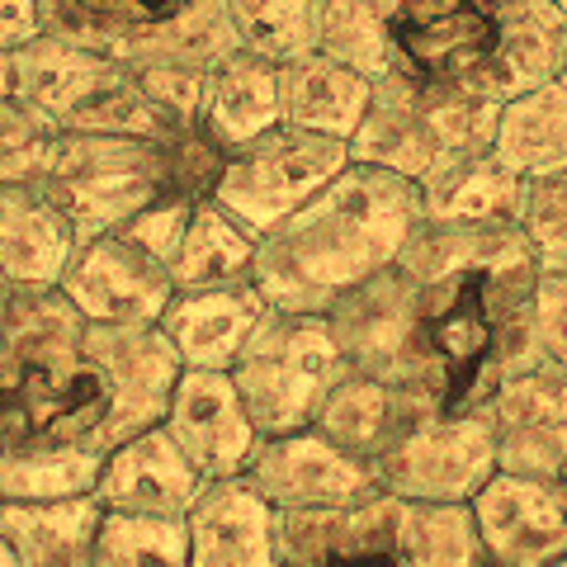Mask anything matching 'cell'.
I'll use <instances>...</instances> for the list:
<instances>
[{
	"label": "cell",
	"instance_id": "cell-1",
	"mask_svg": "<svg viewBox=\"0 0 567 567\" xmlns=\"http://www.w3.org/2000/svg\"><path fill=\"white\" fill-rule=\"evenodd\" d=\"M539 265L516 223L421 218L393 265L327 308L346 364L431 412H483L525 369Z\"/></svg>",
	"mask_w": 567,
	"mask_h": 567
},
{
	"label": "cell",
	"instance_id": "cell-2",
	"mask_svg": "<svg viewBox=\"0 0 567 567\" xmlns=\"http://www.w3.org/2000/svg\"><path fill=\"white\" fill-rule=\"evenodd\" d=\"M421 218V185L383 166L350 162L303 208L256 237L251 279L270 308L327 312L354 284L393 265Z\"/></svg>",
	"mask_w": 567,
	"mask_h": 567
},
{
	"label": "cell",
	"instance_id": "cell-3",
	"mask_svg": "<svg viewBox=\"0 0 567 567\" xmlns=\"http://www.w3.org/2000/svg\"><path fill=\"white\" fill-rule=\"evenodd\" d=\"M114 383L91 322L58 289H14L0 322V450L85 445L104 454Z\"/></svg>",
	"mask_w": 567,
	"mask_h": 567
},
{
	"label": "cell",
	"instance_id": "cell-4",
	"mask_svg": "<svg viewBox=\"0 0 567 567\" xmlns=\"http://www.w3.org/2000/svg\"><path fill=\"white\" fill-rule=\"evenodd\" d=\"M502 100L473 85H431L388 66L374 81L369 114L350 137V162L383 166L412 185L435 181L445 166L492 147Z\"/></svg>",
	"mask_w": 567,
	"mask_h": 567
},
{
	"label": "cell",
	"instance_id": "cell-5",
	"mask_svg": "<svg viewBox=\"0 0 567 567\" xmlns=\"http://www.w3.org/2000/svg\"><path fill=\"white\" fill-rule=\"evenodd\" d=\"M14 100L29 104L52 133H123L166 137L171 123L114 52L39 33L14 52Z\"/></svg>",
	"mask_w": 567,
	"mask_h": 567
},
{
	"label": "cell",
	"instance_id": "cell-6",
	"mask_svg": "<svg viewBox=\"0 0 567 567\" xmlns=\"http://www.w3.org/2000/svg\"><path fill=\"white\" fill-rule=\"evenodd\" d=\"M346 354L336 346L327 312L270 308L237 350L227 379L237 383L251 425L265 435H289L312 425L317 406L346 374Z\"/></svg>",
	"mask_w": 567,
	"mask_h": 567
},
{
	"label": "cell",
	"instance_id": "cell-7",
	"mask_svg": "<svg viewBox=\"0 0 567 567\" xmlns=\"http://www.w3.org/2000/svg\"><path fill=\"white\" fill-rule=\"evenodd\" d=\"M39 185L76 227V241L128 227L166 189L162 137L58 133Z\"/></svg>",
	"mask_w": 567,
	"mask_h": 567
},
{
	"label": "cell",
	"instance_id": "cell-8",
	"mask_svg": "<svg viewBox=\"0 0 567 567\" xmlns=\"http://www.w3.org/2000/svg\"><path fill=\"white\" fill-rule=\"evenodd\" d=\"M346 166H350L346 137L308 133L298 123H275L270 133L227 152L223 175L213 185V199L260 237L275 223L289 218L293 208H303Z\"/></svg>",
	"mask_w": 567,
	"mask_h": 567
},
{
	"label": "cell",
	"instance_id": "cell-9",
	"mask_svg": "<svg viewBox=\"0 0 567 567\" xmlns=\"http://www.w3.org/2000/svg\"><path fill=\"white\" fill-rule=\"evenodd\" d=\"M496 473L487 412H425L374 464V483L398 502H473Z\"/></svg>",
	"mask_w": 567,
	"mask_h": 567
},
{
	"label": "cell",
	"instance_id": "cell-10",
	"mask_svg": "<svg viewBox=\"0 0 567 567\" xmlns=\"http://www.w3.org/2000/svg\"><path fill=\"white\" fill-rule=\"evenodd\" d=\"M58 293L91 327H156L175 298L171 265L147 256L133 237L100 233L76 241Z\"/></svg>",
	"mask_w": 567,
	"mask_h": 567
},
{
	"label": "cell",
	"instance_id": "cell-11",
	"mask_svg": "<svg viewBox=\"0 0 567 567\" xmlns=\"http://www.w3.org/2000/svg\"><path fill=\"white\" fill-rule=\"evenodd\" d=\"M246 487L265 496L279 516H298V511H346L360 502H374L379 483L374 468L360 464L341 445H331L322 431H289V435H265L251 464L241 468Z\"/></svg>",
	"mask_w": 567,
	"mask_h": 567
},
{
	"label": "cell",
	"instance_id": "cell-12",
	"mask_svg": "<svg viewBox=\"0 0 567 567\" xmlns=\"http://www.w3.org/2000/svg\"><path fill=\"white\" fill-rule=\"evenodd\" d=\"M496 52L492 0H398L393 10V66L431 85L483 91Z\"/></svg>",
	"mask_w": 567,
	"mask_h": 567
},
{
	"label": "cell",
	"instance_id": "cell-13",
	"mask_svg": "<svg viewBox=\"0 0 567 567\" xmlns=\"http://www.w3.org/2000/svg\"><path fill=\"white\" fill-rule=\"evenodd\" d=\"M468 511L492 567H554L567 558V496L558 483L496 468Z\"/></svg>",
	"mask_w": 567,
	"mask_h": 567
},
{
	"label": "cell",
	"instance_id": "cell-14",
	"mask_svg": "<svg viewBox=\"0 0 567 567\" xmlns=\"http://www.w3.org/2000/svg\"><path fill=\"white\" fill-rule=\"evenodd\" d=\"M496 468L558 483L567 473V379L548 369H516L483 406Z\"/></svg>",
	"mask_w": 567,
	"mask_h": 567
},
{
	"label": "cell",
	"instance_id": "cell-15",
	"mask_svg": "<svg viewBox=\"0 0 567 567\" xmlns=\"http://www.w3.org/2000/svg\"><path fill=\"white\" fill-rule=\"evenodd\" d=\"M162 425L181 445V454L204 473V483L237 477L260 445V431L246 416L227 369H181Z\"/></svg>",
	"mask_w": 567,
	"mask_h": 567
},
{
	"label": "cell",
	"instance_id": "cell-16",
	"mask_svg": "<svg viewBox=\"0 0 567 567\" xmlns=\"http://www.w3.org/2000/svg\"><path fill=\"white\" fill-rule=\"evenodd\" d=\"M199 492L204 473L181 454L162 421L118 440L95 477V502L128 516H185Z\"/></svg>",
	"mask_w": 567,
	"mask_h": 567
},
{
	"label": "cell",
	"instance_id": "cell-17",
	"mask_svg": "<svg viewBox=\"0 0 567 567\" xmlns=\"http://www.w3.org/2000/svg\"><path fill=\"white\" fill-rule=\"evenodd\" d=\"M398 496L279 516V567H402Z\"/></svg>",
	"mask_w": 567,
	"mask_h": 567
},
{
	"label": "cell",
	"instance_id": "cell-18",
	"mask_svg": "<svg viewBox=\"0 0 567 567\" xmlns=\"http://www.w3.org/2000/svg\"><path fill=\"white\" fill-rule=\"evenodd\" d=\"M185 567H279V511L246 477H213L185 511Z\"/></svg>",
	"mask_w": 567,
	"mask_h": 567
},
{
	"label": "cell",
	"instance_id": "cell-19",
	"mask_svg": "<svg viewBox=\"0 0 567 567\" xmlns=\"http://www.w3.org/2000/svg\"><path fill=\"white\" fill-rule=\"evenodd\" d=\"M265 312L270 303L256 289V279H241L213 284V289H175L156 327L185 369H233L237 350Z\"/></svg>",
	"mask_w": 567,
	"mask_h": 567
},
{
	"label": "cell",
	"instance_id": "cell-20",
	"mask_svg": "<svg viewBox=\"0 0 567 567\" xmlns=\"http://www.w3.org/2000/svg\"><path fill=\"white\" fill-rule=\"evenodd\" d=\"M425 412H431V406H421L406 388L374 379V374H360V369H346L341 383L317 406L312 431H322L331 445H341L346 454H354L360 464L374 468Z\"/></svg>",
	"mask_w": 567,
	"mask_h": 567
},
{
	"label": "cell",
	"instance_id": "cell-21",
	"mask_svg": "<svg viewBox=\"0 0 567 567\" xmlns=\"http://www.w3.org/2000/svg\"><path fill=\"white\" fill-rule=\"evenodd\" d=\"M71 251L76 227L39 181L0 185V275L14 289H58Z\"/></svg>",
	"mask_w": 567,
	"mask_h": 567
},
{
	"label": "cell",
	"instance_id": "cell-22",
	"mask_svg": "<svg viewBox=\"0 0 567 567\" xmlns=\"http://www.w3.org/2000/svg\"><path fill=\"white\" fill-rule=\"evenodd\" d=\"M567 52V14L554 0H502L496 6V52L483 91L492 100H511L520 91L563 76Z\"/></svg>",
	"mask_w": 567,
	"mask_h": 567
},
{
	"label": "cell",
	"instance_id": "cell-23",
	"mask_svg": "<svg viewBox=\"0 0 567 567\" xmlns=\"http://www.w3.org/2000/svg\"><path fill=\"white\" fill-rule=\"evenodd\" d=\"M275 123H284L279 62H265L256 52L233 48L204 81L199 128L218 142L223 152H233V147H246L251 137L270 133Z\"/></svg>",
	"mask_w": 567,
	"mask_h": 567
},
{
	"label": "cell",
	"instance_id": "cell-24",
	"mask_svg": "<svg viewBox=\"0 0 567 567\" xmlns=\"http://www.w3.org/2000/svg\"><path fill=\"white\" fill-rule=\"evenodd\" d=\"M374 81L354 66L327 58V52H303L293 62H279V110L284 123H298L308 133L354 137L360 118L369 114Z\"/></svg>",
	"mask_w": 567,
	"mask_h": 567
},
{
	"label": "cell",
	"instance_id": "cell-25",
	"mask_svg": "<svg viewBox=\"0 0 567 567\" xmlns=\"http://www.w3.org/2000/svg\"><path fill=\"white\" fill-rule=\"evenodd\" d=\"M104 506L95 492L58 502H0V535L20 567H91Z\"/></svg>",
	"mask_w": 567,
	"mask_h": 567
},
{
	"label": "cell",
	"instance_id": "cell-26",
	"mask_svg": "<svg viewBox=\"0 0 567 567\" xmlns=\"http://www.w3.org/2000/svg\"><path fill=\"white\" fill-rule=\"evenodd\" d=\"M492 152L502 156L520 181L563 171L567 166V81L554 76V81L535 85V91L502 100Z\"/></svg>",
	"mask_w": 567,
	"mask_h": 567
},
{
	"label": "cell",
	"instance_id": "cell-27",
	"mask_svg": "<svg viewBox=\"0 0 567 567\" xmlns=\"http://www.w3.org/2000/svg\"><path fill=\"white\" fill-rule=\"evenodd\" d=\"M256 265V233L241 227L218 199H199L185 223V237L171 256L175 289H213V284H241Z\"/></svg>",
	"mask_w": 567,
	"mask_h": 567
},
{
	"label": "cell",
	"instance_id": "cell-28",
	"mask_svg": "<svg viewBox=\"0 0 567 567\" xmlns=\"http://www.w3.org/2000/svg\"><path fill=\"white\" fill-rule=\"evenodd\" d=\"M425 218L450 223H516L520 204V175L511 171L492 147L454 162L421 185Z\"/></svg>",
	"mask_w": 567,
	"mask_h": 567
},
{
	"label": "cell",
	"instance_id": "cell-29",
	"mask_svg": "<svg viewBox=\"0 0 567 567\" xmlns=\"http://www.w3.org/2000/svg\"><path fill=\"white\" fill-rule=\"evenodd\" d=\"M398 558L402 567H487L468 502H402Z\"/></svg>",
	"mask_w": 567,
	"mask_h": 567
},
{
	"label": "cell",
	"instance_id": "cell-30",
	"mask_svg": "<svg viewBox=\"0 0 567 567\" xmlns=\"http://www.w3.org/2000/svg\"><path fill=\"white\" fill-rule=\"evenodd\" d=\"M398 0H317V52L379 81L393 66Z\"/></svg>",
	"mask_w": 567,
	"mask_h": 567
},
{
	"label": "cell",
	"instance_id": "cell-31",
	"mask_svg": "<svg viewBox=\"0 0 567 567\" xmlns=\"http://www.w3.org/2000/svg\"><path fill=\"white\" fill-rule=\"evenodd\" d=\"M104 454L85 445H14L0 450V502H58L95 492Z\"/></svg>",
	"mask_w": 567,
	"mask_h": 567
},
{
	"label": "cell",
	"instance_id": "cell-32",
	"mask_svg": "<svg viewBox=\"0 0 567 567\" xmlns=\"http://www.w3.org/2000/svg\"><path fill=\"white\" fill-rule=\"evenodd\" d=\"M189 0H43V33L118 52L137 29H152L185 10Z\"/></svg>",
	"mask_w": 567,
	"mask_h": 567
},
{
	"label": "cell",
	"instance_id": "cell-33",
	"mask_svg": "<svg viewBox=\"0 0 567 567\" xmlns=\"http://www.w3.org/2000/svg\"><path fill=\"white\" fill-rule=\"evenodd\" d=\"M189 529L185 516H128L104 511L95 529L91 567H185Z\"/></svg>",
	"mask_w": 567,
	"mask_h": 567
},
{
	"label": "cell",
	"instance_id": "cell-34",
	"mask_svg": "<svg viewBox=\"0 0 567 567\" xmlns=\"http://www.w3.org/2000/svg\"><path fill=\"white\" fill-rule=\"evenodd\" d=\"M237 48L265 62H293L317 52V0H223Z\"/></svg>",
	"mask_w": 567,
	"mask_h": 567
},
{
	"label": "cell",
	"instance_id": "cell-35",
	"mask_svg": "<svg viewBox=\"0 0 567 567\" xmlns=\"http://www.w3.org/2000/svg\"><path fill=\"white\" fill-rule=\"evenodd\" d=\"M516 227L539 270H567V166L520 181Z\"/></svg>",
	"mask_w": 567,
	"mask_h": 567
},
{
	"label": "cell",
	"instance_id": "cell-36",
	"mask_svg": "<svg viewBox=\"0 0 567 567\" xmlns=\"http://www.w3.org/2000/svg\"><path fill=\"white\" fill-rule=\"evenodd\" d=\"M525 369H548L567 379V270H539L535 279Z\"/></svg>",
	"mask_w": 567,
	"mask_h": 567
},
{
	"label": "cell",
	"instance_id": "cell-37",
	"mask_svg": "<svg viewBox=\"0 0 567 567\" xmlns=\"http://www.w3.org/2000/svg\"><path fill=\"white\" fill-rule=\"evenodd\" d=\"M52 133L48 123L20 100H0V185H20V181H39L52 152Z\"/></svg>",
	"mask_w": 567,
	"mask_h": 567
},
{
	"label": "cell",
	"instance_id": "cell-38",
	"mask_svg": "<svg viewBox=\"0 0 567 567\" xmlns=\"http://www.w3.org/2000/svg\"><path fill=\"white\" fill-rule=\"evenodd\" d=\"M194 204H199V199H185V194H175V189H162L128 227H118V233L133 237L147 256H156L162 265H171L175 246H181V237H185V223H189Z\"/></svg>",
	"mask_w": 567,
	"mask_h": 567
},
{
	"label": "cell",
	"instance_id": "cell-39",
	"mask_svg": "<svg viewBox=\"0 0 567 567\" xmlns=\"http://www.w3.org/2000/svg\"><path fill=\"white\" fill-rule=\"evenodd\" d=\"M43 33V0H0V48L20 52Z\"/></svg>",
	"mask_w": 567,
	"mask_h": 567
},
{
	"label": "cell",
	"instance_id": "cell-40",
	"mask_svg": "<svg viewBox=\"0 0 567 567\" xmlns=\"http://www.w3.org/2000/svg\"><path fill=\"white\" fill-rule=\"evenodd\" d=\"M0 100H14V52L0 48Z\"/></svg>",
	"mask_w": 567,
	"mask_h": 567
},
{
	"label": "cell",
	"instance_id": "cell-41",
	"mask_svg": "<svg viewBox=\"0 0 567 567\" xmlns=\"http://www.w3.org/2000/svg\"><path fill=\"white\" fill-rule=\"evenodd\" d=\"M0 567H20V558H14V548L6 544V535H0Z\"/></svg>",
	"mask_w": 567,
	"mask_h": 567
},
{
	"label": "cell",
	"instance_id": "cell-42",
	"mask_svg": "<svg viewBox=\"0 0 567 567\" xmlns=\"http://www.w3.org/2000/svg\"><path fill=\"white\" fill-rule=\"evenodd\" d=\"M558 487H563V496H567V473H563V477H558Z\"/></svg>",
	"mask_w": 567,
	"mask_h": 567
},
{
	"label": "cell",
	"instance_id": "cell-43",
	"mask_svg": "<svg viewBox=\"0 0 567 567\" xmlns=\"http://www.w3.org/2000/svg\"><path fill=\"white\" fill-rule=\"evenodd\" d=\"M554 6H558V10H563V14H567V0H554Z\"/></svg>",
	"mask_w": 567,
	"mask_h": 567
},
{
	"label": "cell",
	"instance_id": "cell-44",
	"mask_svg": "<svg viewBox=\"0 0 567 567\" xmlns=\"http://www.w3.org/2000/svg\"><path fill=\"white\" fill-rule=\"evenodd\" d=\"M563 81H567V52H563Z\"/></svg>",
	"mask_w": 567,
	"mask_h": 567
},
{
	"label": "cell",
	"instance_id": "cell-45",
	"mask_svg": "<svg viewBox=\"0 0 567 567\" xmlns=\"http://www.w3.org/2000/svg\"><path fill=\"white\" fill-rule=\"evenodd\" d=\"M554 567H567V558H563V563H554Z\"/></svg>",
	"mask_w": 567,
	"mask_h": 567
},
{
	"label": "cell",
	"instance_id": "cell-46",
	"mask_svg": "<svg viewBox=\"0 0 567 567\" xmlns=\"http://www.w3.org/2000/svg\"><path fill=\"white\" fill-rule=\"evenodd\" d=\"M492 6H502V0H492Z\"/></svg>",
	"mask_w": 567,
	"mask_h": 567
},
{
	"label": "cell",
	"instance_id": "cell-47",
	"mask_svg": "<svg viewBox=\"0 0 567 567\" xmlns=\"http://www.w3.org/2000/svg\"><path fill=\"white\" fill-rule=\"evenodd\" d=\"M487 567H492V563H487Z\"/></svg>",
	"mask_w": 567,
	"mask_h": 567
}]
</instances>
